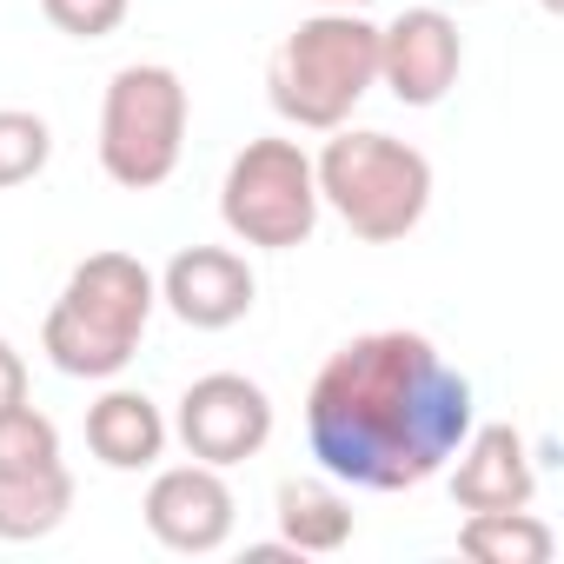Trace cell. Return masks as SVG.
I'll return each mask as SVG.
<instances>
[{
  "instance_id": "5",
  "label": "cell",
  "mask_w": 564,
  "mask_h": 564,
  "mask_svg": "<svg viewBox=\"0 0 564 564\" xmlns=\"http://www.w3.org/2000/svg\"><path fill=\"white\" fill-rule=\"evenodd\" d=\"M186 80L166 61H127L100 94V173L127 193H153L180 173L186 153Z\"/></svg>"
},
{
  "instance_id": "11",
  "label": "cell",
  "mask_w": 564,
  "mask_h": 564,
  "mask_svg": "<svg viewBox=\"0 0 564 564\" xmlns=\"http://www.w3.org/2000/svg\"><path fill=\"white\" fill-rule=\"evenodd\" d=\"M452 505L458 511H518L538 498V452L518 425H478L452 452Z\"/></svg>"
},
{
  "instance_id": "6",
  "label": "cell",
  "mask_w": 564,
  "mask_h": 564,
  "mask_svg": "<svg viewBox=\"0 0 564 564\" xmlns=\"http://www.w3.org/2000/svg\"><path fill=\"white\" fill-rule=\"evenodd\" d=\"M319 180L313 153L286 133H259L226 160L219 180V219L252 252H293L319 232Z\"/></svg>"
},
{
  "instance_id": "4",
  "label": "cell",
  "mask_w": 564,
  "mask_h": 564,
  "mask_svg": "<svg viewBox=\"0 0 564 564\" xmlns=\"http://www.w3.org/2000/svg\"><path fill=\"white\" fill-rule=\"evenodd\" d=\"M372 87H379V21H366V8L306 14L265 67V94L279 120H293L306 133L346 127Z\"/></svg>"
},
{
  "instance_id": "15",
  "label": "cell",
  "mask_w": 564,
  "mask_h": 564,
  "mask_svg": "<svg viewBox=\"0 0 564 564\" xmlns=\"http://www.w3.org/2000/svg\"><path fill=\"white\" fill-rule=\"evenodd\" d=\"M458 551L478 557V564H551L557 557V531L531 505H518V511H465Z\"/></svg>"
},
{
  "instance_id": "1",
  "label": "cell",
  "mask_w": 564,
  "mask_h": 564,
  "mask_svg": "<svg viewBox=\"0 0 564 564\" xmlns=\"http://www.w3.org/2000/svg\"><path fill=\"white\" fill-rule=\"evenodd\" d=\"M471 379L405 326L346 339L306 392V445L326 478L352 491L432 485L471 432Z\"/></svg>"
},
{
  "instance_id": "10",
  "label": "cell",
  "mask_w": 564,
  "mask_h": 564,
  "mask_svg": "<svg viewBox=\"0 0 564 564\" xmlns=\"http://www.w3.org/2000/svg\"><path fill=\"white\" fill-rule=\"evenodd\" d=\"M153 286H160V306L193 333H226L259 300V279H252L246 252H232V246H180L153 272Z\"/></svg>"
},
{
  "instance_id": "7",
  "label": "cell",
  "mask_w": 564,
  "mask_h": 564,
  "mask_svg": "<svg viewBox=\"0 0 564 564\" xmlns=\"http://www.w3.org/2000/svg\"><path fill=\"white\" fill-rule=\"evenodd\" d=\"M166 425L186 445V458L232 471V465H246V458H259L272 445L279 412H272V392L259 379H246V372H206V379H193L180 392V405H173Z\"/></svg>"
},
{
  "instance_id": "20",
  "label": "cell",
  "mask_w": 564,
  "mask_h": 564,
  "mask_svg": "<svg viewBox=\"0 0 564 564\" xmlns=\"http://www.w3.org/2000/svg\"><path fill=\"white\" fill-rule=\"evenodd\" d=\"M319 8H372V0H319Z\"/></svg>"
},
{
  "instance_id": "21",
  "label": "cell",
  "mask_w": 564,
  "mask_h": 564,
  "mask_svg": "<svg viewBox=\"0 0 564 564\" xmlns=\"http://www.w3.org/2000/svg\"><path fill=\"white\" fill-rule=\"evenodd\" d=\"M544 8H557V0H544Z\"/></svg>"
},
{
  "instance_id": "2",
  "label": "cell",
  "mask_w": 564,
  "mask_h": 564,
  "mask_svg": "<svg viewBox=\"0 0 564 564\" xmlns=\"http://www.w3.org/2000/svg\"><path fill=\"white\" fill-rule=\"evenodd\" d=\"M153 313H160V286H153L147 259L113 252V246H107V252H87V259L67 272L61 300L47 306L41 352H47L54 372L107 386V379H120V372L133 366V352H140V339H147Z\"/></svg>"
},
{
  "instance_id": "16",
  "label": "cell",
  "mask_w": 564,
  "mask_h": 564,
  "mask_svg": "<svg viewBox=\"0 0 564 564\" xmlns=\"http://www.w3.org/2000/svg\"><path fill=\"white\" fill-rule=\"evenodd\" d=\"M54 160V127L28 107H0V193L41 180Z\"/></svg>"
},
{
  "instance_id": "3",
  "label": "cell",
  "mask_w": 564,
  "mask_h": 564,
  "mask_svg": "<svg viewBox=\"0 0 564 564\" xmlns=\"http://www.w3.org/2000/svg\"><path fill=\"white\" fill-rule=\"evenodd\" d=\"M313 180L319 206H333L339 226L366 246H399L432 213V160L379 127H333L313 153Z\"/></svg>"
},
{
  "instance_id": "14",
  "label": "cell",
  "mask_w": 564,
  "mask_h": 564,
  "mask_svg": "<svg viewBox=\"0 0 564 564\" xmlns=\"http://www.w3.org/2000/svg\"><path fill=\"white\" fill-rule=\"evenodd\" d=\"M74 511V471L67 458L47 471H21V478H0V544H34L54 538Z\"/></svg>"
},
{
  "instance_id": "19",
  "label": "cell",
  "mask_w": 564,
  "mask_h": 564,
  "mask_svg": "<svg viewBox=\"0 0 564 564\" xmlns=\"http://www.w3.org/2000/svg\"><path fill=\"white\" fill-rule=\"evenodd\" d=\"M28 405V359L14 352V339H0V412Z\"/></svg>"
},
{
  "instance_id": "12",
  "label": "cell",
  "mask_w": 564,
  "mask_h": 564,
  "mask_svg": "<svg viewBox=\"0 0 564 564\" xmlns=\"http://www.w3.org/2000/svg\"><path fill=\"white\" fill-rule=\"evenodd\" d=\"M166 445H173L166 412H160L147 392L107 379V392L87 405V452H94L107 471H153V465L166 458Z\"/></svg>"
},
{
  "instance_id": "17",
  "label": "cell",
  "mask_w": 564,
  "mask_h": 564,
  "mask_svg": "<svg viewBox=\"0 0 564 564\" xmlns=\"http://www.w3.org/2000/svg\"><path fill=\"white\" fill-rule=\"evenodd\" d=\"M61 465V425L34 405L0 412V478H21V471H47Z\"/></svg>"
},
{
  "instance_id": "8",
  "label": "cell",
  "mask_w": 564,
  "mask_h": 564,
  "mask_svg": "<svg viewBox=\"0 0 564 564\" xmlns=\"http://www.w3.org/2000/svg\"><path fill=\"white\" fill-rule=\"evenodd\" d=\"M140 518L153 531L160 551L173 557H213L232 544V524H239V498L226 485L219 465H153L147 478V498H140Z\"/></svg>"
},
{
  "instance_id": "13",
  "label": "cell",
  "mask_w": 564,
  "mask_h": 564,
  "mask_svg": "<svg viewBox=\"0 0 564 564\" xmlns=\"http://www.w3.org/2000/svg\"><path fill=\"white\" fill-rule=\"evenodd\" d=\"M272 518H279V538H286L300 557H333L359 531L352 498H346L339 478H286L272 491Z\"/></svg>"
},
{
  "instance_id": "9",
  "label": "cell",
  "mask_w": 564,
  "mask_h": 564,
  "mask_svg": "<svg viewBox=\"0 0 564 564\" xmlns=\"http://www.w3.org/2000/svg\"><path fill=\"white\" fill-rule=\"evenodd\" d=\"M465 34L445 8H405L379 28V87H392L399 107H438L458 87Z\"/></svg>"
},
{
  "instance_id": "18",
  "label": "cell",
  "mask_w": 564,
  "mask_h": 564,
  "mask_svg": "<svg viewBox=\"0 0 564 564\" xmlns=\"http://www.w3.org/2000/svg\"><path fill=\"white\" fill-rule=\"evenodd\" d=\"M127 8H133V0H41L47 28L67 34V41H107V34H120Z\"/></svg>"
}]
</instances>
